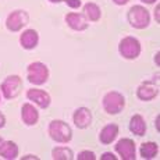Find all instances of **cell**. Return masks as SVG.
Segmentation results:
<instances>
[{
	"mask_svg": "<svg viewBox=\"0 0 160 160\" xmlns=\"http://www.w3.org/2000/svg\"><path fill=\"white\" fill-rule=\"evenodd\" d=\"M49 135L54 142L58 143H68L72 138V131L67 122L63 120H53L49 124Z\"/></svg>",
	"mask_w": 160,
	"mask_h": 160,
	"instance_id": "obj_1",
	"label": "cell"
},
{
	"mask_svg": "<svg viewBox=\"0 0 160 160\" xmlns=\"http://www.w3.org/2000/svg\"><path fill=\"white\" fill-rule=\"evenodd\" d=\"M127 18H128L130 25L137 29L146 28L150 22L149 11H148L143 6H132L127 14Z\"/></svg>",
	"mask_w": 160,
	"mask_h": 160,
	"instance_id": "obj_2",
	"label": "cell"
},
{
	"mask_svg": "<svg viewBox=\"0 0 160 160\" xmlns=\"http://www.w3.org/2000/svg\"><path fill=\"white\" fill-rule=\"evenodd\" d=\"M102 104H103V109L106 113H109V114H118V113L122 112V109H124L125 99L120 92L112 91V92H107L103 96Z\"/></svg>",
	"mask_w": 160,
	"mask_h": 160,
	"instance_id": "obj_3",
	"label": "cell"
},
{
	"mask_svg": "<svg viewBox=\"0 0 160 160\" xmlns=\"http://www.w3.org/2000/svg\"><path fill=\"white\" fill-rule=\"evenodd\" d=\"M118 52L124 58L134 60L141 54V43L134 36H125L120 41Z\"/></svg>",
	"mask_w": 160,
	"mask_h": 160,
	"instance_id": "obj_4",
	"label": "cell"
},
{
	"mask_svg": "<svg viewBox=\"0 0 160 160\" xmlns=\"http://www.w3.org/2000/svg\"><path fill=\"white\" fill-rule=\"evenodd\" d=\"M27 75H28V81L33 85H42L48 81L49 78V70L41 61H33L28 66L27 70Z\"/></svg>",
	"mask_w": 160,
	"mask_h": 160,
	"instance_id": "obj_5",
	"label": "cell"
},
{
	"mask_svg": "<svg viewBox=\"0 0 160 160\" xmlns=\"http://www.w3.org/2000/svg\"><path fill=\"white\" fill-rule=\"evenodd\" d=\"M0 89L6 99H14L20 95L21 89H22V79L20 75H8L3 81Z\"/></svg>",
	"mask_w": 160,
	"mask_h": 160,
	"instance_id": "obj_6",
	"label": "cell"
},
{
	"mask_svg": "<svg viewBox=\"0 0 160 160\" xmlns=\"http://www.w3.org/2000/svg\"><path fill=\"white\" fill-rule=\"evenodd\" d=\"M28 14L24 10H15L8 14L7 20H6V27L11 32H18V31L22 29V27L28 24Z\"/></svg>",
	"mask_w": 160,
	"mask_h": 160,
	"instance_id": "obj_7",
	"label": "cell"
},
{
	"mask_svg": "<svg viewBox=\"0 0 160 160\" xmlns=\"http://www.w3.org/2000/svg\"><path fill=\"white\" fill-rule=\"evenodd\" d=\"M116 152L122 160H135V143L130 138H122L117 142Z\"/></svg>",
	"mask_w": 160,
	"mask_h": 160,
	"instance_id": "obj_8",
	"label": "cell"
},
{
	"mask_svg": "<svg viewBox=\"0 0 160 160\" xmlns=\"http://www.w3.org/2000/svg\"><path fill=\"white\" fill-rule=\"evenodd\" d=\"M159 95V87L152 81H146L143 84H141L137 89V96L143 102H148V100L155 99Z\"/></svg>",
	"mask_w": 160,
	"mask_h": 160,
	"instance_id": "obj_9",
	"label": "cell"
},
{
	"mask_svg": "<svg viewBox=\"0 0 160 160\" xmlns=\"http://www.w3.org/2000/svg\"><path fill=\"white\" fill-rule=\"evenodd\" d=\"M27 98L29 100H32L33 103H36L41 109H48L50 106V96L48 92L42 91V89H28L27 92Z\"/></svg>",
	"mask_w": 160,
	"mask_h": 160,
	"instance_id": "obj_10",
	"label": "cell"
},
{
	"mask_svg": "<svg viewBox=\"0 0 160 160\" xmlns=\"http://www.w3.org/2000/svg\"><path fill=\"white\" fill-rule=\"evenodd\" d=\"M72 120H74V124H75L77 127L84 130V128H88L89 125H91L92 113L89 109H87V107H78V109L74 112Z\"/></svg>",
	"mask_w": 160,
	"mask_h": 160,
	"instance_id": "obj_11",
	"label": "cell"
},
{
	"mask_svg": "<svg viewBox=\"0 0 160 160\" xmlns=\"http://www.w3.org/2000/svg\"><path fill=\"white\" fill-rule=\"evenodd\" d=\"M66 22L74 31H85L88 28V22L84 14L79 13H68L66 15Z\"/></svg>",
	"mask_w": 160,
	"mask_h": 160,
	"instance_id": "obj_12",
	"label": "cell"
},
{
	"mask_svg": "<svg viewBox=\"0 0 160 160\" xmlns=\"http://www.w3.org/2000/svg\"><path fill=\"white\" fill-rule=\"evenodd\" d=\"M39 42V35L35 29H27L21 33L20 36V43L24 49L31 50V49H35L38 46Z\"/></svg>",
	"mask_w": 160,
	"mask_h": 160,
	"instance_id": "obj_13",
	"label": "cell"
},
{
	"mask_svg": "<svg viewBox=\"0 0 160 160\" xmlns=\"http://www.w3.org/2000/svg\"><path fill=\"white\" fill-rule=\"evenodd\" d=\"M21 118L27 125H35L39 120V113L31 103H25L21 109Z\"/></svg>",
	"mask_w": 160,
	"mask_h": 160,
	"instance_id": "obj_14",
	"label": "cell"
},
{
	"mask_svg": "<svg viewBox=\"0 0 160 160\" xmlns=\"http://www.w3.org/2000/svg\"><path fill=\"white\" fill-rule=\"evenodd\" d=\"M117 135H118V125L107 124V125H104L102 128V131H100L99 139L103 145H109V143H112L113 141L116 139Z\"/></svg>",
	"mask_w": 160,
	"mask_h": 160,
	"instance_id": "obj_15",
	"label": "cell"
},
{
	"mask_svg": "<svg viewBox=\"0 0 160 160\" xmlns=\"http://www.w3.org/2000/svg\"><path fill=\"white\" fill-rule=\"evenodd\" d=\"M0 156L4 159L13 160L18 156V146L13 141H2L0 143Z\"/></svg>",
	"mask_w": 160,
	"mask_h": 160,
	"instance_id": "obj_16",
	"label": "cell"
},
{
	"mask_svg": "<svg viewBox=\"0 0 160 160\" xmlns=\"http://www.w3.org/2000/svg\"><path fill=\"white\" fill-rule=\"evenodd\" d=\"M130 131L132 134L138 135V137H143L146 132V122L143 120V117L141 114H135L131 117L130 121Z\"/></svg>",
	"mask_w": 160,
	"mask_h": 160,
	"instance_id": "obj_17",
	"label": "cell"
},
{
	"mask_svg": "<svg viewBox=\"0 0 160 160\" xmlns=\"http://www.w3.org/2000/svg\"><path fill=\"white\" fill-rule=\"evenodd\" d=\"M84 15L88 18L89 21L95 22V21L100 20V15H102V11H100L99 6L95 4V3H87L84 6Z\"/></svg>",
	"mask_w": 160,
	"mask_h": 160,
	"instance_id": "obj_18",
	"label": "cell"
},
{
	"mask_svg": "<svg viewBox=\"0 0 160 160\" xmlns=\"http://www.w3.org/2000/svg\"><path fill=\"white\" fill-rule=\"evenodd\" d=\"M52 158L54 160H72L74 153L67 146H57L52 150Z\"/></svg>",
	"mask_w": 160,
	"mask_h": 160,
	"instance_id": "obj_19",
	"label": "cell"
},
{
	"mask_svg": "<svg viewBox=\"0 0 160 160\" xmlns=\"http://www.w3.org/2000/svg\"><path fill=\"white\" fill-rule=\"evenodd\" d=\"M139 152L143 159H153L158 155L159 146H158V143H155V142H145L141 145Z\"/></svg>",
	"mask_w": 160,
	"mask_h": 160,
	"instance_id": "obj_20",
	"label": "cell"
},
{
	"mask_svg": "<svg viewBox=\"0 0 160 160\" xmlns=\"http://www.w3.org/2000/svg\"><path fill=\"white\" fill-rule=\"evenodd\" d=\"M77 159L78 160H95L96 159V155L93 152H91V150H82V152L78 153Z\"/></svg>",
	"mask_w": 160,
	"mask_h": 160,
	"instance_id": "obj_21",
	"label": "cell"
},
{
	"mask_svg": "<svg viewBox=\"0 0 160 160\" xmlns=\"http://www.w3.org/2000/svg\"><path fill=\"white\" fill-rule=\"evenodd\" d=\"M64 3L71 8H78V7H81V4H82L81 0H64Z\"/></svg>",
	"mask_w": 160,
	"mask_h": 160,
	"instance_id": "obj_22",
	"label": "cell"
},
{
	"mask_svg": "<svg viewBox=\"0 0 160 160\" xmlns=\"http://www.w3.org/2000/svg\"><path fill=\"white\" fill-rule=\"evenodd\" d=\"M100 159H102V160H116V156L113 155L112 152H104Z\"/></svg>",
	"mask_w": 160,
	"mask_h": 160,
	"instance_id": "obj_23",
	"label": "cell"
},
{
	"mask_svg": "<svg viewBox=\"0 0 160 160\" xmlns=\"http://www.w3.org/2000/svg\"><path fill=\"white\" fill-rule=\"evenodd\" d=\"M113 2H114L117 6H124V4H127L130 0H113Z\"/></svg>",
	"mask_w": 160,
	"mask_h": 160,
	"instance_id": "obj_24",
	"label": "cell"
},
{
	"mask_svg": "<svg viewBox=\"0 0 160 160\" xmlns=\"http://www.w3.org/2000/svg\"><path fill=\"white\" fill-rule=\"evenodd\" d=\"M6 124V117L3 116V113H0V128H3Z\"/></svg>",
	"mask_w": 160,
	"mask_h": 160,
	"instance_id": "obj_25",
	"label": "cell"
},
{
	"mask_svg": "<svg viewBox=\"0 0 160 160\" xmlns=\"http://www.w3.org/2000/svg\"><path fill=\"white\" fill-rule=\"evenodd\" d=\"M159 6H156V10H155V17H156V21H158V22H159V21H160V18H159Z\"/></svg>",
	"mask_w": 160,
	"mask_h": 160,
	"instance_id": "obj_26",
	"label": "cell"
},
{
	"mask_svg": "<svg viewBox=\"0 0 160 160\" xmlns=\"http://www.w3.org/2000/svg\"><path fill=\"white\" fill-rule=\"evenodd\" d=\"M141 2L146 3V4H152V3H155V2H156V0H141Z\"/></svg>",
	"mask_w": 160,
	"mask_h": 160,
	"instance_id": "obj_27",
	"label": "cell"
},
{
	"mask_svg": "<svg viewBox=\"0 0 160 160\" xmlns=\"http://www.w3.org/2000/svg\"><path fill=\"white\" fill-rule=\"evenodd\" d=\"M27 159H38V158H36V156H32V155H28L27 156Z\"/></svg>",
	"mask_w": 160,
	"mask_h": 160,
	"instance_id": "obj_28",
	"label": "cell"
},
{
	"mask_svg": "<svg viewBox=\"0 0 160 160\" xmlns=\"http://www.w3.org/2000/svg\"><path fill=\"white\" fill-rule=\"evenodd\" d=\"M52 3H61V2H64V0H50Z\"/></svg>",
	"mask_w": 160,
	"mask_h": 160,
	"instance_id": "obj_29",
	"label": "cell"
},
{
	"mask_svg": "<svg viewBox=\"0 0 160 160\" xmlns=\"http://www.w3.org/2000/svg\"><path fill=\"white\" fill-rule=\"evenodd\" d=\"M2 141H3V139H2V138H0V143H2Z\"/></svg>",
	"mask_w": 160,
	"mask_h": 160,
	"instance_id": "obj_30",
	"label": "cell"
}]
</instances>
